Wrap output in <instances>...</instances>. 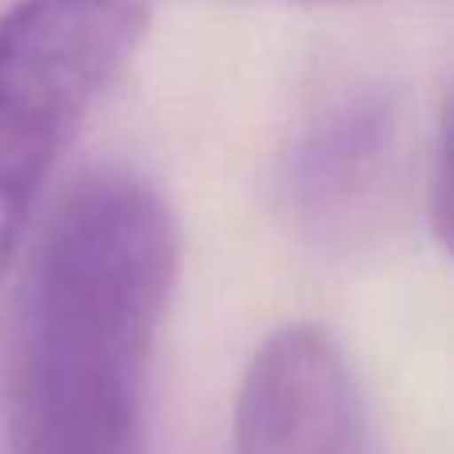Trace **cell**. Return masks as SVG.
Returning <instances> with one entry per match:
<instances>
[{
	"label": "cell",
	"instance_id": "cell-1",
	"mask_svg": "<svg viewBox=\"0 0 454 454\" xmlns=\"http://www.w3.org/2000/svg\"><path fill=\"white\" fill-rule=\"evenodd\" d=\"M180 223L132 168H92L36 243L8 383L12 454H140Z\"/></svg>",
	"mask_w": 454,
	"mask_h": 454
},
{
	"label": "cell",
	"instance_id": "cell-2",
	"mask_svg": "<svg viewBox=\"0 0 454 454\" xmlns=\"http://www.w3.org/2000/svg\"><path fill=\"white\" fill-rule=\"evenodd\" d=\"M160 0H16L0 16V275L84 120L136 60Z\"/></svg>",
	"mask_w": 454,
	"mask_h": 454
},
{
	"label": "cell",
	"instance_id": "cell-3",
	"mask_svg": "<svg viewBox=\"0 0 454 454\" xmlns=\"http://www.w3.org/2000/svg\"><path fill=\"white\" fill-rule=\"evenodd\" d=\"M231 442L235 454H359V395L327 327L287 323L255 347Z\"/></svg>",
	"mask_w": 454,
	"mask_h": 454
},
{
	"label": "cell",
	"instance_id": "cell-4",
	"mask_svg": "<svg viewBox=\"0 0 454 454\" xmlns=\"http://www.w3.org/2000/svg\"><path fill=\"white\" fill-rule=\"evenodd\" d=\"M395 152V100L383 88L335 96L283 160V196L315 227L347 223L383 184Z\"/></svg>",
	"mask_w": 454,
	"mask_h": 454
},
{
	"label": "cell",
	"instance_id": "cell-5",
	"mask_svg": "<svg viewBox=\"0 0 454 454\" xmlns=\"http://www.w3.org/2000/svg\"><path fill=\"white\" fill-rule=\"evenodd\" d=\"M434 223L454 255V92L442 112V132H439V160H434Z\"/></svg>",
	"mask_w": 454,
	"mask_h": 454
},
{
	"label": "cell",
	"instance_id": "cell-6",
	"mask_svg": "<svg viewBox=\"0 0 454 454\" xmlns=\"http://www.w3.org/2000/svg\"><path fill=\"white\" fill-rule=\"evenodd\" d=\"M291 4H363V0H291Z\"/></svg>",
	"mask_w": 454,
	"mask_h": 454
}]
</instances>
